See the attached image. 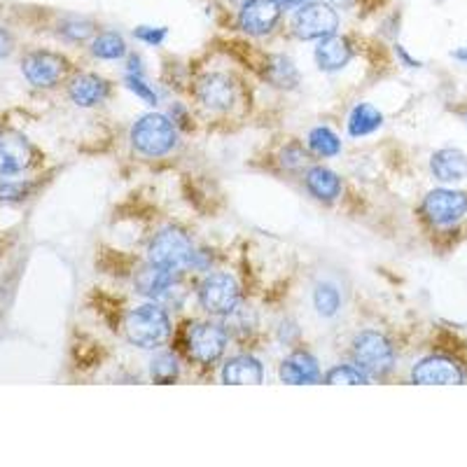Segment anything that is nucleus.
<instances>
[{
  "label": "nucleus",
  "instance_id": "nucleus-1",
  "mask_svg": "<svg viewBox=\"0 0 467 467\" xmlns=\"http://www.w3.org/2000/svg\"><path fill=\"white\" fill-rule=\"evenodd\" d=\"M124 335L139 348H160L171 337L169 314L154 302L131 308L124 320Z\"/></svg>",
  "mask_w": 467,
  "mask_h": 467
},
{
  "label": "nucleus",
  "instance_id": "nucleus-2",
  "mask_svg": "<svg viewBox=\"0 0 467 467\" xmlns=\"http://www.w3.org/2000/svg\"><path fill=\"white\" fill-rule=\"evenodd\" d=\"M194 257H197V253H194L190 236L175 227L161 229L148 248L150 265L161 266V269L173 271V274H182L185 269H190L194 265Z\"/></svg>",
  "mask_w": 467,
  "mask_h": 467
},
{
  "label": "nucleus",
  "instance_id": "nucleus-3",
  "mask_svg": "<svg viewBox=\"0 0 467 467\" xmlns=\"http://www.w3.org/2000/svg\"><path fill=\"white\" fill-rule=\"evenodd\" d=\"M131 143L145 157H164L178 143V131L169 117L152 112V115H143L133 124Z\"/></svg>",
  "mask_w": 467,
  "mask_h": 467
},
{
  "label": "nucleus",
  "instance_id": "nucleus-4",
  "mask_svg": "<svg viewBox=\"0 0 467 467\" xmlns=\"http://www.w3.org/2000/svg\"><path fill=\"white\" fill-rule=\"evenodd\" d=\"M353 362L367 377H386L395 365V348L386 335L365 329L353 339Z\"/></svg>",
  "mask_w": 467,
  "mask_h": 467
},
{
  "label": "nucleus",
  "instance_id": "nucleus-5",
  "mask_svg": "<svg viewBox=\"0 0 467 467\" xmlns=\"http://www.w3.org/2000/svg\"><path fill=\"white\" fill-rule=\"evenodd\" d=\"M227 348V329L218 323H194L185 329V350L190 360L213 365Z\"/></svg>",
  "mask_w": 467,
  "mask_h": 467
},
{
  "label": "nucleus",
  "instance_id": "nucleus-6",
  "mask_svg": "<svg viewBox=\"0 0 467 467\" xmlns=\"http://www.w3.org/2000/svg\"><path fill=\"white\" fill-rule=\"evenodd\" d=\"M241 302L239 283L229 274H208L199 285V304L211 316H232Z\"/></svg>",
  "mask_w": 467,
  "mask_h": 467
},
{
  "label": "nucleus",
  "instance_id": "nucleus-7",
  "mask_svg": "<svg viewBox=\"0 0 467 467\" xmlns=\"http://www.w3.org/2000/svg\"><path fill=\"white\" fill-rule=\"evenodd\" d=\"M339 28V15L329 3H306L297 10L292 19V31L302 40H323L327 36H335Z\"/></svg>",
  "mask_w": 467,
  "mask_h": 467
},
{
  "label": "nucleus",
  "instance_id": "nucleus-8",
  "mask_svg": "<svg viewBox=\"0 0 467 467\" xmlns=\"http://www.w3.org/2000/svg\"><path fill=\"white\" fill-rule=\"evenodd\" d=\"M24 78L31 82L33 87L40 89H49L57 82L64 80V75L68 73V61L61 54L47 52V49H37L24 57L22 61Z\"/></svg>",
  "mask_w": 467,
  "mask_h": 467
},
{
  "label": "nucleus",
  "instance_id": "nucleus-9",
  "mask_svg": "<svg viewBox=\"0 0 467 467\" xmlns=\"http://www.w3.org/2000/svg\"><path fill=\"white\" fill-rule=\"evenodd\" d=\"M467 194L458 190H432L423 199V215L437 227H449L465 218Z\"/></svg>",
  "mask_w": 467,
  "mask_h": 467
},
{
  "label": "nucleus",
  "instance_id": "nucleus-10",
  "mask_svg": "<svg viewBox=\"0 0 467 467\" xmlns=\"http://www.w3.org/2000/svg\"><path fill=\"white\" fill-rule=\"evenodd\" d=\"M36 150L26 136L12 129H0V175H16L33 164Z\"/></svg>",
  "mask_w": 467,
  "mask_h": 467
},
{
  "label": "nucleus",
  "instance_id": "nucleus-11",
  "mask_svg": "<svg viewBox=\"0 0 467 467\" xmlns=\"http://www.w3.org/2000/svg\"><path fill=\"white\" fill-rule=\"evenodd\" d=\"M281 10L276 0H245L239 10V28L248 36H266L276 28Z\"/></svg>",
  "mask_w": 467,
  "mask_h": 467
},
{
  "label": "nucleus",
  "instance_id": "nucleus-12",
  "mask_svg": "<svg viewBox=\"0 0 467 467\" xmlns=\"http://www.w3.org/2000/svg\"><path fill=\"white\" fill-rule=\"evenodd\" d=\"M197 99L206 110L224 112L236 101V85L229 75L208 73L197 85Z\"/></svg>",
  "mask_w": 467,
  "mask_h": 467
},
{
  "label": "nucleus",
  "instance_id": "nucleus-13",
  "mask_svg": "<svg viewBox=\"0 0 467 467\" xmlns=\"http://www.w3.org/2000/svg\"><path fill=\"white\" fill-rule=\"evenodd\" d=\"M411 381L423 383V386H431V383H444V386H449V383L465 381V372H462V367L453 358L431 356L416 362L414 369H411Z\"/></svg>",
  "mask_w": 467,
  "mask_h": 467
},
{
  "label": "nucleus",
  "instance_id": "nucleus-14",
  "mask_svg": "<svg viewBox=\"0 0 467 467\" xmlns=\"http://www.w3.org/2000/svg\"><path fill=\"white\" fill-rule=\"evenodd\" d=\"M110 94V85L108 80L99 78L94 73H82L78 78H73L68 85V96L75 106L80 108H94L99 103H103Z\"/></svg>",
  "mask_w": 467,
  "mask_h": 467
},
{
  "label": "nucleus",
  "instance_id": "nucleus-15",
  "mask_svg": "<svg viewBox=\"0 0 467 467\" xmlns=\"http://www.w3.org/2000/svg\"><path fill=\"white\" fill-rule=\"evenodd\" d=\"M175 276L173 271H166L161 266L150 265L143 266V269L136 274L133 283H136V290L143 295V297L154 299V302H160V299H166L171 295V290L175 287Z\"/></svg>",
  "mask_w": 467,
  "mask_h": 467
},
{
  "label": "nucleus",
  "instance_id": "nucleus-16",
  "mask_svg": "<svg viewBox=\"0 0 467 467\" xmlns=\"http://www.w3.org/2000/svg\"><path fill=\"white\" fill-rule=\"evenodd\" d=\"M281 381L292 383V386H302V383H318L320 381V367L311 353L306 350H295L281 362Z\"/></svg>",
  "mask_w": 467,
  "mask_h": 467
},
{
  "label": "nucleus",
  "instance_id": "nucleus-17",
  "mask_svg": "<svg viewBox=\"0 0 467 467\" xmlns=\"http://www.w3.org/2000/svg\"><path fill=\"white\" fill-rule=\"evenodd\" d=\"M353 58V49H350V43L346 37L327 36L323 37L316 47V64H318L320 70H327V73H335V70H341L348 66V61Z\"/></svg>",
  "mask_w": 467,
  "mask_h": 467
},
{
  "label": "nucleus",
  "instance_id": "nucleus-18",
  "mask_svg": "<svg viewBox=\"0 0 467 467\" xmlns=\"http://www.w3.org/2000/svg\"><path fill=\"white\" fill-rule=\"evenodd\" d=\"M431 171L440 182H458L467 178V154L456 148L437 150L431 160Z\"/></svg>",
  "mask_w": 467,
  "mask_h": 467
},
{
  "label": "nucleus",
  "instance_id": "nucleus-19",
  "mask_svg": "<svg viewBox=\"0 0 467 467\" xmlns=\"http://www.w3.org/2000/svg\"><path fill=\"white\" fill-rule=\"evenodd\" d=\"M304 185H306L308 194L318 202H335L341 194V178L325 166H311L306 171Z\"/></svg>",
  "mask_w": 467,
  "mask_h": 467
},
{
  "label": "nucleus",
  "instance_id": "nucleus-20",
  "mask_svg": "<svg viewBox=\"0 0 467 467\" xmlns=\"http://www.w3.org/2000/svg\"><path fill=\"white\" fill-rule=\"evenodd\" d=\"M265 367L253 356H234L223 367V381L232 386H245V383H262Z\"/></svg>",
  "mask_w": 467,
  "mask_h": 467
},
{
  "label": "nucleus",
  "instance_id": "nucleus-21",
  "mask_svg": "<svg viewBox=\"0 0 467 467\" xmlns=\"http://www.w3.org/2000/svg\"><path fill=\"white\" fill-rule=\"evenodd\" d=\"M383 124V115L379 112V108L369 106V103H360V106L353 108L348 117V133L350 136H369V133L377 131Z\"/></svg>",
  "mask_w": 467,
  "mask_h": 467
},
{
  "label": "nucleus",
  "instance_id": "nucleus-22",
  "mask_svg": "<svg viewBox=\"0 0 467 467\" xmlns=\"http://www.w3.org/2000/svg\"><path fill=\"white\" fill-rule=\"evenodd\" d=\"M266 80L278 89H292L299 85V73L287 57H271L265 68Z\"/></svg>",
  "mask_w": 467,
  "mask_h": 467
},
{
  "label": "nucleus",
  "instance_id": "nucleus-23",
  "mask_svg": "<svg viewBox=\"0 0 467 467\" xmlns=\"http://www.w3.org/2000/svg\"><path fill=\"white\" fill-rule=\"evenodd\" d=\"M91 54L96 58H106V61H115V58H122L127 54V43L124 37L115 31L99 33L91 43Z\"/></svg>",
  "mask_w": 467,
  "mask_h": 467
},
{
  "label": "nucleus",
  "instance_id": "nucleus-24",
  "mask_svg": "<svg viewBox=\"0 0 467 467\" xmlns=\"http://www.w3.org/2000/svg\"><path fill=\"white\" fill-rule=\"evenodd\" d=\"M308 148L318 157H337L341 152V140L327 127H316L314 131L308 133Z\"/></svg>",
  "mask_w": 467,
  "mask_h": 467
},
{
  "label": "nucleus",
  "instance_id": "nucleus-25",
  "mask_svg": "<svg viewBox=\"0 0 467 467\" xmlns=\"http://www.w3.org/2000/svg\"><path fill=\"white\" fill-rule=\"evenodd\" d=\"M181 374V365L173 353H157L150 362V377L157 383H173Z\"/></svg>",
  "mask_w": 467,
  "mask_h": 467
},
{
  "label": "nucleus",
  "instance_id": "nucleus-26",
  "mask_svg": "<svg viewBox=\"0 0 467 467\" xmlns=\"http://www.w3.org/2000/svg\"><path fill=\"white\" fill-rule=\"evenodd\" d=\"M314 304H316V311H318L323 318H332L337 316L341 306V297H339V290L335 285H329V283H320L314 292Z\"/></svg>",
  "mask_w": 467,
  "mask_h": 467
},
{
  "label": "nucleus",
  "instance_id": "nucleus-27",
  "mask_svg": "<svg viewBox=\"0 0 467 467\" xmlns=\"http://www.w3.org/2000/svg\"><path fill=\"white\" fill-rule=\"evenodd\" d=\"M367 374L358 365H337L325 374L327 383H367Z\"/></svg>",
  "mask_w": 467,
  "mask_h": 467
},
{
  "label": "nucleus",
  "instance_id": "nucleus-28",
  "mask_svg": "<svg viewBox=\"0 0 467 467\" xmlns=\"http://www.w3.org/2000/svg\"><path fill=\"white\" fill-rule=\"evenodd\" d=\"M127 87L133 91V94L139 96V99H143L148 106H157V101H160V99H157V91H154L152 87L145 82L143 73H139V70H129V73H127Z\"/></svg>",
  "mask_w": 467,
  "mask_h": 467
},
{
  "label": "nucleus",
  "instance_id": "nucleus-29",
  "mask_svg": "<svg viewBox=\"0 0 467 467\" xmlns=\"http://www.w3.org/2000/svg\"><path fill=\"white\" fill-rule=\"evenodd\" d=\"M94 31V24L85 22V19H68V22L61 24V28H58V33H61L66 40H70V43H82V40H87Z\"/></svg>",
  "mask_w": 467,
  "mask_h": 467
},
{
  "label": "nucleus",
  "instance_id": "nucleus-30",
  "mask_svg": "<svg viewBox=\"0 0 467 467\" xmlns=\"http://www.w3.org/2000/svg\"><path fill=\"white\" fill-rule=\"evenodd\" d=\"M33 182H0V202L19 203L31 197Z\"/></svg>",
  "mask_w": 467,
  "mask_h": 467
},
{
  "label": "nucleus",
  "instance_id": "nucleus-31",
  "mask_svg": "<svg viewBox=\"0 0 467 467\" xmlns=\"http://www.w3.org/2000/svg\"><path fill=\"white\" fill-rule=\"evenodd\" d=\"M133 36L139 37L140 43H148V45H161L166 40V36H169V31H166L164 26L161 28H152V26H139L136 31H133Z\"/></svg>",
  "mask_w": 467,
  "mask_h": 467
},
{
  "label": "nucleus",
  "instance_id": "nucleus-32",
  "mask_svg": "<svg viewBox=\"0 0 467 467\" xmlns=\"http://www.w3.org/2000/svg\"><path fill=\"white\" fill-rule=\"evenodd\" d=\"M306 164V152H304L299 145H287L285 152H283V166L285 169H302Z\"/></svg>",
  "mask_w": 467,
  "mask_h": 467
},
{
  "label": "nucleus",
  "instance_id": "nucleus-33",
  "mask_svg": "<svg viewBox=\"0 0 467 467\" xmlns=\"http://www.w3.org/2000/svg\"><path fill=\"white\" fill-rule=\"evenodd\" d=\"M12 47H15V40H12V36L5 28L0 26V58H5L12 52Z\"/></svg>",
  "mask_w": 467,
  "mask_h": 467
},
{
  "label": "nucleus",
  "instance_id": "nucleus-34",
  "mask_svg": "<svg viewBox=\"0 0 467 467\" xmlns=\"http://www.w3.org/2000/svg\"><path fill=\"white\" fill-rule=\"evenodd\" d=\"M395 52H398V57L400 58H402V61H404V64H407L409 66V68H419V61H414V58H411V57H409V54L407 52H404V47H400V45H398V49H395Z\"/></svg>",
  "mask_w": 467,
  "mask_h": 467
},
{
  "label": "nucleus",
  "instance_id": "nucleus-35",
  "mask_svg": "<svg viewBox=\"0 0 467 467\" xmlns=\"http://www.w3.org/2000/svg\"><path fill=\"white\" fill-rule=\"evenodd\" d=\"M276 3L281 7H302L306 3H311V0H276Z\"/></svg>",
  "mask_w": 467,
  "mask_h": 467
},
{
  "label": "nucleus",
  "instance_id": "nucleus-36",
  "mask_svg": "<svg viewBox=\"0 0 467 467\" xmlns=\"http://www.w3.org/2000/svg\"><path fill=\"white\" fill-rule=\"evenodd\" d=\"M453 58H458V61H465L467 64V47L456 49V52H453Z\"/></svg>",
  "mask_w": 467,
  "mask_h": 467
}]
</instances>
